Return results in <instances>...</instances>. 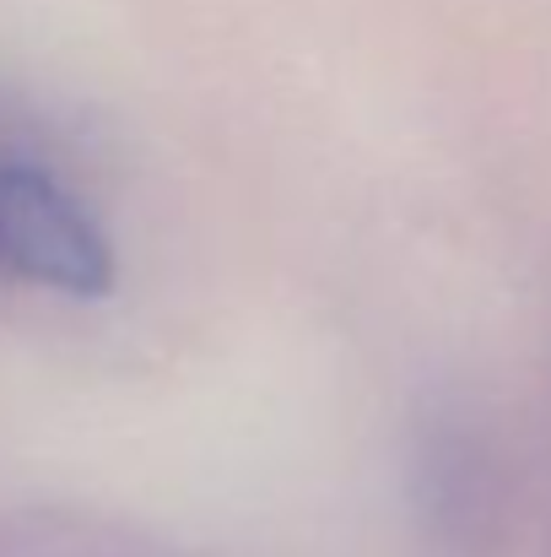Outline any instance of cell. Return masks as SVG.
<instances>
[{"label": "cell", "instance_id": "1", "mask_svg": "<svg viewBox=\"0 0 551 557\" xmlns=\"http://www.w3.org/2000/svg\"><path fill=\"white\" fill-rule=\"evenodd\" d=\"M0 271L27 287L92 304L114 293L120 255L98 211L49 163L0 158Z\"/></svg>", "mask_w": 551, "mask_h": 557}]
</instances>
